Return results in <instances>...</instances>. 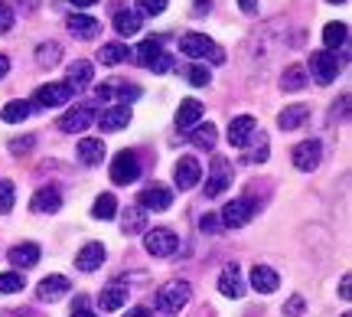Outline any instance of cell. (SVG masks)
<instances>
[{
	"instance_id": "cell-49",
	"label": "cell",
	"mask_w": 352,
	"mask_h": 317,
	"mask_svg": "<svg viewBox=\"0 0 352 317\" xmlns=\"http://www.w3.org/2000/svg\"><path fill=\"white\" fill-rule=\"evenodd\" d=\"M340 298L342 301H349L352 294H349V275H342V281H340Z\"/></svg>"
},
{
	"instance_id": "cell-22",
	"label": "cell",
	"mask_w": 352,
	"mask_h": 317,
	"mask_svg": "<svg viewBox=\"0 0 352 317\" xmlns=\"http://www.w3.org/2000/svg\"><path fill=\"white\" fill-rule=\"evenodd\" d=\"M215 138H219V131H215V125H209V121H199V125L189 131V144L199 147V151H212Z\"/></svg>"
},
{
	"instance_id": "cell-15",
	"label": "cell",
	"mask_w": 352,
	"mask_h": 317,
	"mask_svg": "<svg viewBox=\"0 0 352 317\" xmlns=\"http://www.w3.org/2000/svg\"><path fill=\"white\" fill-rule=\"evenodd\" d=\"M277 285H280V275H277L271 265H254L252 268V288L258 294H274Z\"/></svg>"
},
{
	"instance_id": "cell-19",
	"label": "cell",
	"mask_w": 352,
	"mask_h": 317,
	"mask_svg": "<svg viewBox=\"0 0 352 317\" xmlns=\"http://www.w3.org/2000/svg\"><path fill=\"white\" fill-rule=\"evenodd\" d=\"M127 121H131V112H127L124 105H114V108H108V112H101L98 127L104 131V134H111V131H121Z\"/></svg>"
},
{
	"instance_id": "cell-54",
	"label": "cell",
	"mask_w": 352,
	"mask_h": 317,
	"mask_svg": "<svg viewBox=\"0 0 352 317\" xmlns=\"http://www.w3.org/2000/svg\"><path fill=\"white\" fill-rule=\"evenodd\" d=\"M72 317H95V314H91V311H85V307H76V311H72Z\"/></svg>"
},
{
	"instance_id": "cell-38",
	"label": "cell",
	"mask_w": 352,
	"mask_h": 317,
	"mask_svg": "<svg viewBox=\"0 0 352 317\" xmlns=\"http://www.w3.org/2000/svg\"><path fill=\"white\" fill-rule=\"evenodd\" d=\"M59 56H63V46H59V43H43V46L36 50L39 65H56L59 63Z\"/></svg>"
},
{
	"instance_id": "cell-24",
	"label": "cell",
	"mask_w": 352,
	"mask_h": 317,
	"mask_svg": "<svg viewBox=\"0 0 352 317\" xmlns=\"http://www.w3.org/2000/svg\"><path fill=\"white\" fill-rule=\"evenodd\" d=\"M199 121H202V105L196 102V99H183V102H179V112H176V125L186 131V127H196Z\"/></svg>"
},
{
	"instance_id": "cell-2",
	"label": "cell",
	"mask_w": 352,
	"mask_h": 317,
	"mask_svg": "<svg viewBox=\"0 0 352 317\" xmlns=\"http://www.w3.org/2000/svg\"><path fill=\"white\" fill-rule=\"evenodd\" d=\"M179 52L189 56V59H206V56H212V63H226V52L219 50L206 33H186V37L179 39Z\"/></svg>"
},
{
	"instance_id": "cell-35",
	"label": "cell",
	"mask_w": 352,
	"mask_h": 317,
	"mask_svg": "<svg viewBox=\"0 0 352 317\" xmlns=\"http://www.w3.org/2000/svg\"><path fill=\"white\" fill-rule=\"evenodd\" d=\"M114 213H118V200H114L111 193H101L98 200H95V206H91V216L101 219V223H108V219H114Z\"/></svg>"
},
{
	"instance_id": "cell-56",
	"label": "cell",
	"mask_w": 352,
	"mask_h": 317,
	"mask_svg": "<svg viewBox=\"0 0 352 317\" xmlns=\"http://www.w3.org/2000/svg\"><path fill=\"white\" fill-rule=\"evenodd\" d=\"M342 317H349V314H342Z\"/></svg>"
},
{
	"instance_id": "cell-42",
	"label": "cell",
	"mask_w": 352,
	"mask_h": 317,
	"mask_svg": "<svg viewBox=\"0 0 352 317\" xmlns=\"http://www.w3.org/2000/svg\"><path fill=\"white\" fill-rule=\"evenodd\" d=\"M164 10H166V0H138L140 17H160Z\"/></svg>"
},
{
	"instance_id": "cell-25",
	"label": "cell",
	"mask_w": 352,
	"mask_h": 317,
	"mask_svg": "<svg viewBox=\"0 0 352 317\" xmlns=\"http://www.w3.org/2000/svg\"><path fill=\"white\" fill-rule=\"evenodd\" d=\"M59 206H63V196H59L56 187H43L33 196V213H56Z\"/></svg>"
},
{
	"instance_id": "cell-21",
	"label": "cell",
	"mask_w": 352,
	"mask_h": 317,
	"mask_svg": "<svg viewBox=\"0 0 352 317\" xmlns=\"http://www.w3.org/2000/svg\"><path fill=\"white\" fill-rule=\"evenodd\" d=\"M39 262V245L36 242H23L10 249V265L13 268H33Z\"/></svg>"
},
{
	"instance_id": "cell-27",
	"label": "cell",
	"mask_w": 352,
	"mask_h": 317,
	"mask_svg": "<svg viewBox=\"0 0 352 317\" xmlns=\"http://www.w3.org/2000/svg\"><path fill=\"white\" fill-rule=\"evenodd\" d=\"M310 85V79H307V69L303 65H287L284 69V76H280V89L284 92H300Z\"/></svg>"
},
{
	"instance_id": "cell-31",
	"label": "cell",
	"mask_w": 352,
	"mask_h": 317,
	"mask_svg": "<svg viewBox=\"0 0 352 317\" xmlns=\"http://www.w3.org/2000/svg\"><path fill=\"white\" fill-rule=\"evenodd\" d=\"M307 114H310V108H307V105H290V108H284V112H280L277 125L284 127V131H294V127H300L303 121H307Z\"/></svg>"
},
{
	"instance_id": "cell-44",
	"label": "cell",
	"mask_w": 352,
	"mask_h": 317,
	"mask_svg": "<svg viewBox=\"0 0 352 317\" xmlns=\"http://www.w3.org/2000/svg\"><path fill=\"white\" fill-rule=\"evenodd\" d=\"M13 30V10L10 3H0V33H10Z\"/></svg>"
},
{
	"instance_id": "cell-16",
	"label": "cell",
	"mask_w": 352,
	"mask_h": 317,
	"mask_svg": "<svg viewBox=\"0 0 352 317\" xmlns=\"http://www.w3.org/2000/svg\"><path fill=\"white\" fill-rule=\"evenodd\" d=\"M101 262H104V245L101 242H85L76 255V268H82V272H95V268H101Z\"/></svg>"
},
{
	"instance_id": "cell-11",
	"label": "cell",
	"mask_w": 352,
	"mask_h": 317,
	"mask_svg": "<svg viewBox=\"0 0 352 317\" xmlns=\"http://www.w3.org/2000/svg\"><path fill=\"white\" fill-rule=\"evenodd\" d=\"M173 180H176L179 190H192V187L202 180L199 161H196V157H179V164H176V170H173Z\"/></svg>"
},
{
	"instance_id": "cell-9",
	"label": "cell",
	"mask_w": 352,
	"mask_h": 317,
	"mask_svg": "<svg viewBox=\"0 0 352 317\" xmlns=\"http://www.w3.org/2000/svg\"><path fill=\"white\" fill-rule=\"evenodd\" d=\"M252 216H254L252 200H232V203H226V209H222V226L241 229V226H248Z\"/></svg>"
},
{
	"instance_id": "cell-10",
	"label": "cell",
	"mask_w": 352,
	"mask_h": 317,
	"mask_svg": "<svg viewBox=\"0 0 352 317\" xmlns=\"http://www.w3.org/2000/svg\"><path fill=\"white\" fill-rule=\"evenodd\" d=\"M254 131H258V125H254L252 114H239V118L228 121V144H232V147H248V141H252Z\"/></svg>"
},
{
	"instance_id": "cell-18",
	"label": "cell",
	"mask_w": 352,
	"mask_h": 317,
	"mask_svg": "<svg viewBox=\"0 0 352 317\" xmlns=\"http://www.w3.org/2000/svg\"><path fill=\"white\" fill-rule=\"evenodd\" d=\"M219 292L226 298H241L245 294V281H241V272L239 265H228L222 275H219Z\"/></svg>"
},
{
	"instance_id": "cell-33",
	"label": "cell",
	"mask_w": 352,
	"mask_h": 317,
	"mask_svg": "<svg viewBox=\"0 0 352 317\" xmlns=\"http://www.w3.org/2000/svg\"><path fill=\"white\" fill-rule=\"evenodd\" d=\"M98 301H101V311H118L127 301V288L124 285H111V288H104L98 294Z\"/></svg>"
},
{
	"instance_id": "cell-13",
	"label": "cell",
	"mask_w": 352,
	"mask_h": 317,
	"mask_svg": "<svg viewBox=\"0 0 352 317\" xmlns=\"http://www.w3.org/2000/svg\"><path fill=\"white\" fill-rule=\"evenodd\" d=\"M72 292V281L65 278V275H50V278H43L39 281V288H36V298L39 301H59L63 294Z\"/></svg>"
},
{
	"instance_id": "cell-26",
	"label": "cell",
	"mask_w": 352,
	"mask_h": 317,
	"mask_svg": "<svg viewBox=\"0 0 352 317\" xmlns=\"http://www.w3.org/2000/svg\"><path fill=\"white\" fill-rule=\"evenodd\" d=\"M65 85H72V89H85V85H91V63H85V59H76V63L69 65V76H65Z\"/></svg>"
},
{
	"instance_id": "cell-12",
	"label": "cell",
	"mask_w": 352,
	"mask_h": 317,
	"mask_svg": "<svg viewBox=\"0 0 352 317\" xmlns=\"http://www.w3.org/2000/svg\"><path fill=\"white\" fill-rule=\"evenodd\" d=\"M98 99H121V102H134L140 99V89L131 85L124 79H111V82H101L98 85Z\"/></svg>"
},
{
	"instance_id": "cell-28",
	"label": "cell",
	"mask_w": 352,
	"mask_h": 317,
	"mask_svg": "<svg viewBox=\"0 0 352 317\" xmlns=\"http://www.w3.org/2000/svg\"><path fill=\"white\" fill-rule=\"evenodd\" d=\"M33 114V105L23 102V99H13V102L3 105V112H0V118L7 121V125H20V121H26Z\"/></svg>"
},
{
	"instance_id": "cell-7",
	"label": "cell",
	"mask_w": 352,
	"mask_h": 317,
	"mask_svg": "<svg viewBox=\"0 0 352 317\" xmlns=\"http://www.w3.org/2000/svg\"><path fill=\"white\" fill-rule=\"evenodd\" d=\"M72 95H76L72 85H65V82H50V85H43V89L36 92V105L39 108H59V105H65Z\"/></svg>"
},
{
	"instance_id": "cell-55",
	"label": "cell",
	"mask_w": 352,
	"mask_h": 317,
	"mask_svg": "<svg viewBox=\"0 0 352 317\" xmlns=\"http://www.w3.org/2000/svg\"><path fill=\"white\" fill-rule=\"evenodd\" d=\"M329 3H346V0H329Z\"/></svg>"
},
{
	"instance_id": "cell-14",
	"label": "cell",
	"mask_w": 352,
	"mask_h": 317,
	"mask_svg": "<svg viewBox=\"0 0 352 317\" xmlns=\"http://www.w3.org/2000/svg\"><path fill=\"white\" fill-rule=\"evenodd\" d=\"M228 183H232V167L228 161H212V174L206 180V196H219L222 190H228Z\"/></svg>"
},
{
	"instance_id": "cell-36",
	"label": "cell",
	"mask_w": 352,
	"mask_h": 317,
	"mask_svg": "<svg viewBox=\"0 0 352 317\" xmlns=\"http://www.w3.org/2000/svg\"><path fill=\"white\" fill-rule=\"evenodd\" d=\"M346 33H349V26L346 23H327V30H323V43H327V50L333 52L336 46H342V43H346Z\"/></svg>"
},
{
	"instance_id": "cell-6",
	"label": "cell",
	"mask_w": 352,
	"mask_h": 317,
	"mask_svg": "<svg viewBox=\"0 0 352 317\" xmlns=\"http://www.w3.org/2000/svg\"><path fill=\"white\" fill-rule=\"evenodd\" d=\"M320 157H323V147H320V141H300L297 147H294V167L303 170V174H310L320 167Z\"/></svg>"
},
{
	"instance_id": "cell-47",
	"label": "cell",
	"mask_w": 352,
	"mask_h": 317,
	"mask_svg": "<svg viewBox=\"0 0 352 317\" xmlns=\"http://www.w3.org/2000/svg\"><path fill=\"white\" fill-rule=\"evenodd\" d=\"M33 147V138H23V141H10V151L13 154H26Z\"/></svg>"
},
{
	"instance_id": "cell-45",
	"label": "cell",
	"mask_w": 352,
	"mask_h": 317,
	"mask_svg": "<svg viewBox=\"0 0 352 317\" xmlns=\"http://www.w3.org/2000/svg\"><path fill=\"white\" fill-rule=\"evenodd\" d=\"M151 69H153V72H170V69H173V56L160 52V59H157V63H153Z\"/></svg>"
},
{
	"instance_id": "cell-23",
	"label": "cell",
	"mask_w": 352,
	"mask_h": 317,
	"mask_svg": "<svg viewBox=\"0 0 352 317\" xmlns=\"http://www.w3.org/2000/svg\"><path fill=\"white\" fill-rule=\"evenodd\" d=\"M65 26H69V30H72L78 39H91L101 30L98 20H95V17H85V13H72V17L65 20Z\"/></svg>"
},
{
	"instance_id": "cell-46",
	"label": "cell",
	"mask_w": 352,
	"mask_h": 317,
	"mask_svg": "<svg viewBox=\"0 0 352 317\" xmlns=\"http://www.w3.org/2000/svg\"><path fill=\"white\" fill-rule=\"evenodd\" d=\"M199 229H202V232H215V229H219V219H215L212 213H206L199 219Z\"/></svg>"
},
{
	"instance_id": "cell-40",
	"label": "cell",
	"mask_w": 352,
	"mask_h": 317,
	"mask_svg": "<svg viewBox=\"0 0 352 317\" xmlns=\"http://www.w3.org/2000/svg\"><path fill=\"white\" fill-rule=\"evenodd\" d=\"M186 79L196 85V89H202V85H209V82H212V72H209L206 65L196 63V65H189V69H186Z\"/></svg>"
},
{
	"instance_id": "cell-20",
	"label": "cell",
	"mask_w": 352,
	"mask_h": 317,
	"mask_svg": "<svg viewBox=\"0 0 352 317\" xmlns=\"http://www.w3.org/2000/svg\"><path fill=\"white\" fill-rule=\"evenodd\" d=\"M78 161L88 167H95L104 161V141L101 138H82L78 141Z\"/></svg>"
},
{
	"instance_id": "cell-41",
	"label": "cell",
	"mask_w": 352,
	"mask_h": 317,
	"mask_svg": "<svg viewBox=\"0 0 352 317\" xmlns=\"http://www.w3.org/2000/svg\"><path fill=\"white\" fill-rule=\"evenodd\" d=\"M13 200H16V187L10 180H0V213H10Z\"/></svg>"
},
{
	"instance_id": "cell-43",
	"label": "cell",
	"mask_w": 352,
	"mask_h": 317,
	"mask_svg": "<svg viewBox=\"0 0 352 317\" xmlns=\"http://www.w3.org/2000/svg\"><path fill=\"white\" fill-rule=\"evenodd\" d=\"M303 307H307V301H303V294H290V301L284 305V314L287 317H300Z\"/></svg>"
},
{
	"instance_id": "cell-17",
	"label": "cell",
	"mask_w": 352,
	"mask_h": 317,
	"mask_svg": "<svg viewBox=\"0 0 352 317\" xmlns=\"http://www.w3.org/2000/svg\"><path fill=\"white\" fill-rule=\"evenodd\" d=\"M91 121H95V112L82 105V108H72V112H65L63 118H59V127H63V131H69V134H76V131H85Z\"/></svg>"
},
{
	"instance_id": "cell-1",
	"label": "cell",
	"mask_w": 352,
	"mask_h": 317,
	"mask_svg": "<svg viewBox=\"0 0 352 317\" xmlns=\"http://www.w3.org/2000/svg\"><path fill=\"white\" fill-rule=\"evenodd\" d=\"M189 294H192L189 281H179V278L166 281L164 288L157 292V307L166 311V314H179V311L189 305Z\"/></svg>"
},
{
	"instance_id": "cell-48",
	"label": "cell",
	"mask_w": 352,
	"mask_h": 317,
	"mask_svg": "<svg viewBox=\"0 0 352 317\" xmlns=\"http://www.w3.org/2000/svg\"><path fill=\"white\" fill-rule=\"evenodd\" d=\"M212 7V0H192V17H202V13H209Z\"/></svg>"
},
{
	"instance_id": "cell-53",
	"label": "cell",
	"mask_w": 352,
	"mask_h": 317,
	"mask_svg": "<svg viewBox=\"0 0 352 317\" xmlns=\"http://www.w3.org/2000/svg\"><path fill=\"white\" fill-rule=\"evenodd\" d=\"M69 3H76V7H95L98 0H69Z\"/></svg>"
},
{
	"instance_id": "cell-30",
	"label": "cell",
	"mask_w": 352,
	"mask_h": 317,
	"mask_svg": "<svg viewBox=\"0 0 352 317\" xmlns=\"http://www.w3.org/2000/svg\"><path fill=\"white\" fill-rule=\"evenodd\" d=\"M114 30H118L121 37H134V33H140V13L138 10L114 13Z\"/></svg>"
},
{
	"instance_id": "cell-51",
	"label": "cell",
	"mask_w": 352,
	"mask_h": 317,
	"mask_svg": "<svg viewBox=\"0 0 352 317\" xmlns=\"http://www.w3.org/2000/svg\"><path fill=\"white\" fill-rule=\"evenodd\" d=\"M7 72H10V59H7V56L0 52V79L7 76Z\"/></svg>"
},
{
	"instance_id": "cell-32",
	"label": "cell",
	"mask_w": 352,
	"mask_h": 317,
	"mask_svg": "<svg viewBox=\"0 0 352 317\" xmlns=\"http://www.w3.org/2000/svg\"><path fill=\"white\" fill-rule=\"evenodd\" d=\"M98 59L104 65H118V63H124V59H131V50H127L124 43H104L98 50Z\"/></svg>"
},
{
	"instance_id": "cell-34",
	"label": "cell",
	"mask_w": 352,
	"mask_h": 317,
	"mask_svg": "<svg viewBox=\"0 0 352 317\" xmlns=\"http://www.w3.org/2000/svg\"><path fill=\"white\" fill-rule=\"evenodd\" d=\"M248 144H254V147H248V151H245L241 164H264V161H267V141H264V134H252V141H248Z\"/></svg>"
},
{
	"instance_id": "cell-5",
	"label": "cell",
	"mask_w": 352,
	"mask_h": 317,
	"mask_svg": "<svg viewBox=\"0 0 352 317\" xmlns=\"http://www.w3.org/2000/svg\"><path fill=\"white\" fill-rule=\"evenodd\" d=\"M176 236L170 232V229H151L147 236H144V249L153 255V258H166V255L176 252Z\"/></svg>"
},
{
	"instance_id": "cell-52",
	"label": "cell",
	"mask_w": 352,
	"mask_h": 317,
	"mask_svg": "<svg viewBox=\"0 0 352 317\" xmlns=\"http://www.w3.org/2000/svg\"><path fill=\"white\" fill-rule=\"evenodd\" d=\"M124 317H151V311H147V307H134V311H127Z\"/></svg>"
},
{
	"instance_id": "cell-29",
	"label": "cell",
	"mask_w": 352,
	"mask_h": 317,
	"mask_svg": "<svg viewBox=\"0 0 352 317\" xmlns=\"http://www.w3.org/2000/svg\"><path fill=\"white\" fill-rule=\"evenodd\" d=\"M160 52H164V50H160V43H157V39H144V43H140V46L131 52V56H134V63H138V65L151 69V65L160 59Z\"/></svg>"
},
{
	"instance_id": "cell-50",
	"label": "cell",
	"mask_w": 352,
	"mask_h": 317,
	"mask_svg": "<svg viewBox=\"0 0 352 317\" xmlns=\"http://www.w3.org/2000/svg\"><path fill=\"white\" fill-rule=\"evenodd\" d=\"M239 7L245 13H258V0H239Z\"/></svg>"
},
{
	"instance_id": "cell-3",
	"label": "cell",
	"mask_w": 352,
	"mask_h": 317,
	"mask_svg": "<svg viewBox=\"0 0 352 317\" xmlns=\"http://www.w3.org/2000/svg\"><path fill=\"white\" fill-rule=\"evenodd\" d=\"M340 69H342V63H340L336 52H329V50L310 52V72H314V79L320 82V85H329L333 79L340 76Z\"/></svg>"
},
{
	"instance_id": "cell-4",
	"label": "cell",
	"mask_w": 352,
	"mask_h": 317,
	"mask_svg": "<svg viewBox=\"0 0 352 317\" xmlns=\"http://www.w3.org/2000/svg\"><path fill=\"white\" fill-rule=\"evenodd\" d=\"M140 174V161L134 151H118L111 161V180L114 183H134Z\"/></svg>"
},
{
	"instance_id": "cell-8",
	"label": "cell",
	"mask_w": 352,
	"mask_h": 317,
	"mask_svg": "<svg viewBox=\"0 0 352 317\" xmlns=\"http://www.w3.org/2000/svg\"><path fill=\"white\" fill-rule=\"evenodd\" d=\"M173 203V190L164 183H151L147 190H140V209H153V213H164Z\"/></svg>"
},
{
	"instance_id": "cell-37",
	"label": "cell",
	"mask_w": 352,
	"mask_h": 317,
	"mask_svg": "<svg viewBox=\"0 0 352 317\" xmlns=\"http://www.w3.org/2000/svg\"><path fill=\"white\" fill-rule=\"evenodd\" d=\"M144 223H147V219H144V209L131 206V209L124 213V219H121V232H124V236H134V232L144 229Z\"/></svg>"
},
{
	"instance_id": "cell-39",
	"label": "cell",
	"mask_w": 352,
	"mask_h": 317,
	"mask_svg": "<svg viewBox=\"0 0 352 317\" xmlns=\"http://www.w3.org/2000/svg\"><path fill=\"white\" fill-rule=\"evenodd\" d=\"M13 292H23V275L20 272H3L0 275V294H13Z\"/></svg>"
}]
</instances>
